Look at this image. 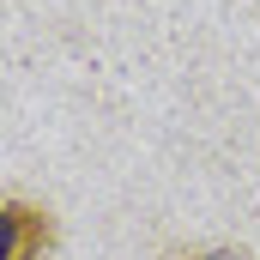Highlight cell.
Here are the masks:
<instances>
[{
    "instance_id": "6da1fadb",
    "label": "cell",
    "mask_w": 260,
    "mask_h": 260,
    "mask_svg": "<svg viewBox=\"0 0 260 260\" xmlns=\"http://www.w3.org/2000/svg\"><path fill=\"white\" fill-rule=\"evenodd\" d=\"M55 254V212L37 200H0V260H49Z\"/></svg>"
},
{
    "instance_id": "7a4b0ae2",
    "label": "cell",
    "mask_w": 260,
    "mask_h": 260,
    "mask_svg": "<svg viewBox=\"0 0 260 260\" xmlns=\"http://www.w3.org/2000/svg\"><path fill=\"white\" fill-rule=\"evenodd\" d=\"M176 260H248L242 248H194V254H176Z\"/></svg>"
}]
</instances>
